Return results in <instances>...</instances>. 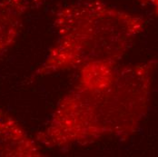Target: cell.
Here are the masks:
<instances>
[{
    "label": "cell",
    "instance_id": "3957f363",
    "mask_svg": "<svg viewBox=\"0 0 158 157\" xmlns=\"http://www.w3.org/2000/svg\"><path fill=\"white\" fill-rule=\"evenodd\" d=\"M38 144L8 113L0 109V156H40Z\"/></svg>",
    "mask_w": 158,
    "mask_h": 157
},
{
    "label": "cell",
    "instance_id": "6da1fadb",
    "mask_svg": "<svg viewBox=\"0 0 158 157\" xmlns=\"http://www.w3.org/2000/svg\"><path fill=\"white\" fill-rule=\"evenodd\" d=\"M151 63L117 67L95 63L81 67L78 83L59 102L36 142L49 148L85 144L105 137L127 138L144 114Z\"/></svg>",
    "mask_w": 158,
    "mask_h": 157
},
{
    "label": "cell",
    "instance_id": "8992f818",
    "mask_svg": "<svg viewBox=\"0 0 158 157\" xmlns=\"http://www.w3.org/2000/svg\"><path fill=\"white\" fill-rule=\"evenodd\" d=\"M27 1L30 3L31 6H38L42 5L43 3L47 2L48 0H27Z\"/></svg>",
    "mask_w": 158,
    "mask_h": 157
},
{
    "label": "cell",
    "instance_id": "7a4b0ae2",
    "mask_svg": "<svg viewBox=\"0 0 158 157\" xmlns=\"http://www.w3.org/2000/svg\"><path fill=\"white\" fill-rule=\"evenodd\" d=\"M54 25L57 40L32 77L90 64H117L144 21L101 0H84L60 7Z\"/></svg>",
    "mask_w": 158,
    "mask_h": 157
},
{
    "label": "cell",
    "instance_id": "277c9868",
    "mask_svg": "<svg viewBox=\"0 0 158 157\" xmlns=\"http://www.w3.org/2000/svg\"><path fill=\"white\" fill-rule=\"evenodd\" d=\"M30 7L27 0H0V56L16 42Z\"/></svg>",
    "mask_w": 158,
    "mask_h": 157
},
{
    "label": "cell",
    "instance_id": "5b68a950",
    "mask_svg": "<svg viewBox=\"0 0 158 157\" xmlns=\"http://www.w3.org/2000/svg\"><path fill=\"white\" fill-rule=\"evenodd\" d=\"M140 1L144 3L145 5L151 6L155 9L156 14H158V0H140Z\"/></svg>",
    "mask_w": 158,
    "mask_h": 157
}]
</instances>
